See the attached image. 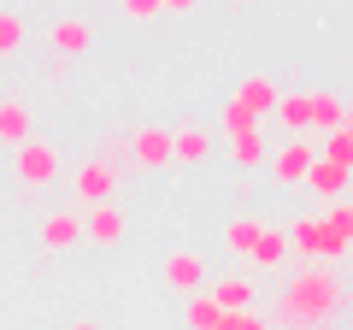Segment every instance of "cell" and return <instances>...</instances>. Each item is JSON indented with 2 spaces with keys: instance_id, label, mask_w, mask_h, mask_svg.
I'll return each mask as SVG.
<instances>
[{
  "instance_id": "cell-1",
  "label": "cell",
  "mask_w": 353,
  "mask_h": 330,
  "mask_svg": "<svg viewBox=\"0 0 353 330\" xmlns=\"http://www.w3.org/2000/svg\"><path fill=\"white\" fill-rule=\"evenodd\" d=\"M347 307V283L336 278V266H301L277 295V324L289 330H318Z\"/></svg>"
},
{
  "instance_id": "cell-2",
  "label": "cell",
  "mask_w": 353,
  "mask_h": 330,
  "mask_svg": "<svg viewBox=\"0 0 353 330\" xmlns=\"http://www.w3.org/2000/svg\"><path fill=\"white\" fill-rule=\"evenodd\" d=\"M283 236H289V254H301L306 266H336V260L347 254V242L330 230L324 213H301L289 230H283Z\"/></svg>"
},
{
  "instance_id": "cell-3",
  "label": "cell",
  "mask_w": 353,
  "mask_h": 330,
  "mask_svg": "<svg viewBox=\"0 0 353 330\" xmlns=\"http://www.w3.org/2000/svg\"><path fill=\"white\" fill-rule=\"evenodd\" d=\"M12 171H18V183H24V189H48V183L59 177V148H53V142H41V136L18 142V148H12Z\"/></svg>"
},
{
  "instance_id": "cell-4",
  "label": "cell",
  "mask_w": 353,
  "mask_h": 330,
  "mask_svg": "<svg viewBox=\"0 0 353 330\" xmlns=\"http://www.w3.org/2000/svg\"><path fill=\"white\" fill-rule=\"evenodd\" d=\"M171 142H176V130H165V124H136L124 136V148H130V159L141 165V171H159V165H171Z\"/></svg>"
},
{
  "instance_id": "cell-5",
  "label": "cell",
  "mask_w": 353,
  "mask_h": 330,
  "mask_svg": "<svg viewBox=\"0 0 353 330\" xmlns=\"http://www.w3.org/2000/svg\"><path fill=\"white\" fill-rule=\"evenodd\" d=\"M312 159H318V148L312 142H283V148H271V159H265V171H271V183H306V171H312Z\"/></svg>"
},
{
  "instance_id": "cell-6",
  "label": "cell",
  "mask_w": 353,
  "mask_h": 330,
  "mask_svg": "<svg viewBox=\"0 0 353 330\" xmlns=\"http://www.w3.org/2000/svg\"><path fill=\"white\" fill-rule=\"evenodd\" d=\"M71 189H77V201H83V213H88V206H106L112 189H118V171L106 159H83V165H77V177H71Z\"/></svg>"
},
{
  "instance_id": "cell-7",
  "label": "cell",
  "mask_w": 353,
  "mask_h": 330,
  "mask_svg": "<svg viewBox=\"0 0 353 330\" xmlns=\"http://www.w3.org/2000/svg\"><path fill=\"white\" fill-rule=\"evenodd\" d=\"M36 236H41V248H48V254H65V248H77V242H83V213H71V206L41 213Z\"/></svg>"
},
{
  "instance_id": "cell-8",
  "label": "cell",
  "mask_w": 353,
  "mask_h": 330,
  "mask_svg": "<svg viewBox=\"0 0 353 330\" xmlns=\"http://www.w3.org/2000/svg\"><path fill=\"white\" fill-rule=\"evenodd\" d=\"M165 283H171V289H183V301H189V295H201V289H206V260L194 254V248L165 254Z\"/></svg>"
},
{
  "instance_id": "cell-9",
  "label": "cell",
  "mask_w": 353,
  "mask_h": 330,
  "mask_svg": "<svg viewBox=\"0 0 353 330\" xmlns=\"http://www.w3.org/2000/svg\"><path fill=\"white\" fill-rule=\"evenodd\" d=\"M277 95H283V89H277V77H248V83H236V95H230V101H236L241 113L259 124L265 113H277Z\"/></svg>"
},
{
  "instance_id": "cell-10",
  "label": "cell",
  "mask_w": 353,
  "mask_h": 330,
  "mask_svg": "<svg viewBox=\"0 0 353 330\" xmlns=\"http://www.w3.org/2000/svg\"><path fill=\"white\" fill-rule=\"evenodd\" d=\"M83 242H101V248L124 242V213H118V201H106V206H88V213H83Z\"/></svg>"
},
{
  "instance_id": "cell-11",
  "label": "cell",
  "mask_w": 353,
  "mask_h": 330,
  "mask_svg": "<svg viewBox=\"0 0 353 330\" xmlns=\"http://www.w3.org/2000/svg\"><path fill=\"white\" fill-rule=\"evenodd\" d=\"M206 295H212L224 313H253V295H259V283L253 278H241V271H230V278H218V283H206Z\"/></svg>"
},
{
  "instance_id": "cell-12",
  "label": "cell",
  "mask_w": 353,
  "mask_h": 330,
  "mask_svg": "<svg viewBox=\"0 0 353 330\" xmlns=\"http://www.w3.org/2000/svg\"><path fill=\"white\" fill-rule=\"evenodd\" d=\"M48 41H53V53H65V59H77V53L88 48V41H94V30H88V18H53L48 24Z\"/></svg>"
},
{
  "instance_id": "cell-13",
  "label": "cell",
  "mask_w": 353,
  "mask_h": 330,
  "mask_svg": "<svg viewBox=\"0 0 353 330\" xmlns=\"http://www.w3.org/2000/svg\"><path fill=\"white\" fill-rule=\"evenodd\" d=\"M30 130H36V118H30V101L24 95H0V142H30Z\"/></svg>"
},
{
  "instance_id": "cell-14",
  "label": "cell",
  "mask_w": 353,
  "mask_h": 330,
  "mask_svg": "<svg viewBox=\"0 0 353 330\" xmlns=\"http://www.w3.org/2000/svg\"><path fill=\"white\" fill-rule=\"evenodd\" d=\"M230 165L236 171H259L265 159H271V142H265V130H248V136H230Z\"/></svg>"
},
{
  "instance_id": "cell-15",
  "label": "cell",
  "mask_w": 353,
  "mask_h": 330,
  "mask_svg": "<svg viewBox=\"0 0 353 330\" xmlns=\"http://www.w3.org/2000/svg\"><path fill=\"white\" fill-rule=\"evenodd\" d=\"M277 118L289 136H301V130H312V89H289L277 95Z\"/></svg>"
},
{
  "instance_id": "cell-16",
  "label": "cell",
  "mask_w": 353,
  "mask_h": 330,
  "mask_svg": "<svg viewBox=\"0 0 353 330\" xmlns=\"http://www.w3.org/2000/svg\"><path fill=\"white\" fill-rule=\"evenodd\" d=\"M283 254H289V236H283L277 224H265V230H259V242H253V254H248V260H253L259 271H277V266H283Z\"/></svg>"
},
{
  "instance_id": "cell-17",
  "label": "cell",
  "mask_w": 353,
  "mask_h": 330,
  "mask_svg": "<svg viewBox=\"0 0 353 330\" xmlns=\"http://www.w3.org/2000/svg\"><path fill=\"white\" fill-rule=\"evenodd\" d=\"M206 153H212V136H206L201 124H183V130H176V142H171V159H183V165H201Z\"/></svg>"
},
{
  "instance_id": "cell-18",
  "label": "cell",
  "mask_w": 353,
  "mask_h": 330,
  "mask_svg": "<svg viewBox=\"0 0 353 330\" xmlns=\"http://www.w3.org/2000/svg\"><path fill=\"white\" fill-rule=\"evenodd\" d=\"M341 118H347V106H341V95L330 89H312V130H324V136H336Z\"/></svg>"
},
{
  "instance_id": "cell-19",
  "label": "cell",
  "mask_w": 353,
  "mask_h": 330,
  "mask_svg": "<svg viewBox=\"0 0 353 330\" xmlns=\"http://www.w3.org/2000/svg\"><path fill=\"white\" fill-rule=\"evenodd\" d=\"M259 230H265V218H253V213L230 218V224H224V248H230V254H253V242H259Z\"/></svg>"
},
{
  "instance_id": "cell-20",
  "label": "cell",
  "mask_w": 353,
  "mask_h": 330,
  "mask_svg": "<svg viewBox=\"0 0 353 330\" xmlns=\"http://www.w3.org/2000/svg\"><path fill=\"white\" fill-rule=\"evenodd\" d=\"M218 318H224V307H218L206 289L183 301V324H189V330H218Z\"/></svg>"
},
{
  "instance_id": "cell-21",
  "label": "cell",
  "mask_w": 353,
  "mask_h": 330,
  "mask_svg": "<svg viewBox=\"0 0 353 330\" xmlns=\"http://www.w3.org/2000/svg\"><path fill=\"white\" fill-rule=\"evenodd\" d=\"M24 36H30L24 12H12V6H0V59H12V53L24 48Z\"/></svg>"
},
{
  "instance_id": "cell-22",
  "label": "cell",
  "mask_w": 353,
  "mask_h": 330,
  "mask_svg": "<svg viewBox=\"0 0 353 330\" xmlns=\"http://www.w3.org/2000/svg\"><path fill=\"white\" fill-rule=\"evenodd\" d=\"M347 177H353V171H341V165H330V159H312V171H306V183H312L318 195H341Z\"/></svg>"
},
{
  "instance_id": "cell-23",
  "label": "cell",
  "mask_w": 353,
  "mask_h": 330,
  "mask_svg": "<svg viewBox=\"0 0 353 330\" xmlns=\"http://www.w3.org/2000/svg\"><path fill=\"white\" fill-rule=\"evenodd\" d=\"M318 159H330V165H341V171H353V142L336 130V136H330L324 148H318Z\"/></svg>"
},
{
  "instance_id": "cell-24",
  "label": "cell",
  "mask_w": 353,
  "mask_h": 330,
  "mask_svg": "<svg viewBox=\"0 0 353 330\" xmlns=\"http://www.w3.org/2000/svg\"><path fill=\"white\" fill-rule=\"evenodd\" d=\"M324 218H330V230H336V236L353 248V201H330V213H324Z\"/></svg>"
},
{
  "instance_id": "cell-25",
  "label": "cell",
  "mask_w": 353,
  "mask_h": 330,
  "mask_svg": "<svg viewBox=\"0 0 353 330\" xmlns=\"http://www.w3.org/2000/svg\"><path fill=\"white\" fill-rule=\"evenodd\" d=\"M218 124H224V136H248V130H259V124H253V118L241 113L236 101H224V113H218Z\"/></svg>"
},
{
  "instance_id": "cell-26",
  "label": "cell",
  "mask_w": 353,
  "mask_h": 330,
  "mask_svg": "<svg viewBox=\"0 0 353 330\" xmlns=\"http://www.w3.org/2000/svg\"><path fill=\"white\" fill-rule=\"evenodd\" d=\"M218 330H271V318H265V313H224Z\"/></svg>"
},
{
  "instance_id": "cell-27",
  "label": "cell",
  "mask_w": 353,
  "mask_h": 330,
  "mask_svg": "<svg viewBox=\"0 0 353 330\" xmlns=\"http://www.w3.org/2000/svg\"><path fill=\"white\" fill-rule=\"evenodd\" d=\"M118 6H124V18H136V24L159 18V0H118Z\"/></svg>"
},
{
  "instance_id": "cell-28",
  "label": "cell",
  "mask_w": 353,
  "mask_h": 330,
  "mask_svg": "<svg viewBox=\"0 0 353 330\" xmlns=\"http://www.w3.org/2000/svg\"><path fill=\"white\" fill-rule=\"evenodd\" d=\"M71 330H101V324H94V318H77V324Z\"/></svg>"
},
{
  "instance_id": "cell-29",
  "label": "cell",
  "mask_w": 353,
  "mask_h": 330,
  "mask_svg": "<svg viewBox=\"0 0 353 330\" xmlns=\"http://www.w3.org/2000/svg\"><path fill=\"white\" fill-rule=\"evenodd\" d=\"M341 136H347V142H353V113H347V118H341Z\"/></svg>"
}]
</instances>
